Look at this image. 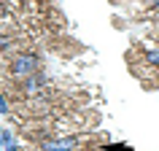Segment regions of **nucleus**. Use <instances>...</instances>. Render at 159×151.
<instances>
[{
  "label": "nucleus",
  "instance_id": "f257e3e1",
  "mask_svg": "<svg viewBox=\"0 0 159 151\" xmlns=\"http://www.w3.org/2000/svg\"><path fill=\"white\" fill-rule=\"evenodd\" d=\"M38 70H43V62L35 51H16L6 62V81H25L27 76H35Z\"/></svg>",
  "mask_w": 159,
  "mask_h": 151
},
{
  "label": "nucleus",
  "instance_id": "f03ea898",
  "mask_svg": "<svg viewBox=\"0 0 159 151\" xmlns=\"http://www.w3.org/2000/svg\"><path fill=\"white\" fill-rule=\"evenodd\" d=\"M0 54H6V57L16 54V38L11 33H0Z\"/></svg>",
  "mask_w": 159,
  "mask_h": 151
},
{
  "label": "nucleus",
  "instance_id": "7ed1b4c3",
  "mask_svg": "<svg viewBox=\"0 0 159 151\" xmlns=\"http://www.w3.org/2000/svg\"><path fill=\"white\" fill-rule=\"evenodd\" d=\"M143 59H146V65H148V67L159 70V46H157V49H146V51H143Z\"/></svg>",
  "mask_w": 159,
  "mask_h": 151
},
{
  "label": "nucleus",
  "instance_id": "20e7f679",
  "mask_svg": "<svg viewBox=\"0 0 159 151\" xmlns=\"http://www.w3.org/2000/svg\"><path fill=\"white\" fill-rule=\"evenodd\" d=\"M16 140V135H14V130H8V127H0V151L6 149L8 143Z\"/></svg>",
  "mask_w": 159,
  "mask_h": 151
},
{
  "label": "nucleus",
  "instance_id": "39448f33",
  "mask_svg": "<svg viewBox=\"0 0 159 151\" xmlns=\"http://www.w3.org/2000/svg\"><path fill=\"white\" fill-rule=\"evenodd\" d=\"M0 116H11V94L6 89L0 92Z\"/></svg>",
  "mask_w": 159,
  "mask_h": 151
},
{
  "label": "nucleus",
  "instance_id": "423d86ee",
  "mask_svg": "<svg viewBox=\"0 0 159 151\" xmlns=\"http://www.w3.org/2000/svg\"><path fill=\"white\" fill-rule=\"evenodd\" d=\"M102 151H132V146H127V143H121V146H111V143H105Z\"/></svg>",
  "mask_w": 159,
  "mask_h": 151
},
{
  "label": "nucleus",
  "instance_id": "0eeeda50",
  "mask_svg": "<svg viewBox=\"0 0 159 151\" xmlns=\"http://www.w3.org/2000/svg\"><path fill=\"white\" fill-rule=\"evenodd\" d=\"M143 11H159V0H143Z\"/></svg>",
  "mask_w": 159,
  "mask_h": 151
},
{
  "label": "nucleus",
  "instance_id": "6e6552de",
  "mask_svg": "<svg viewBox=\"0 0 159 151\" xmlns=\"http://www.w3.org/2000/svg\"><path fill=\"white\" fill-rule=\"evenodd\" d=\"M3 151H22V146H19V140H14V143H8Z\"/></svg>",
  "mask_w": 159,
  "mask_h": 151
},
{
  "label": "nucleus",
  "instance_id": "1a4fd4ad",
  "mask_svg": "<svg viewBox=\"0 0 159 151\" xmlns=\"http://www.w3.org/2000/svg\"><path fill=\"white\" fill-rule=\"evenodd\" d=\"M0 6H3V3H0Z\"/></svg>",
  "mask_w": 159,
  "mask_h": 151
}]
</instances>
